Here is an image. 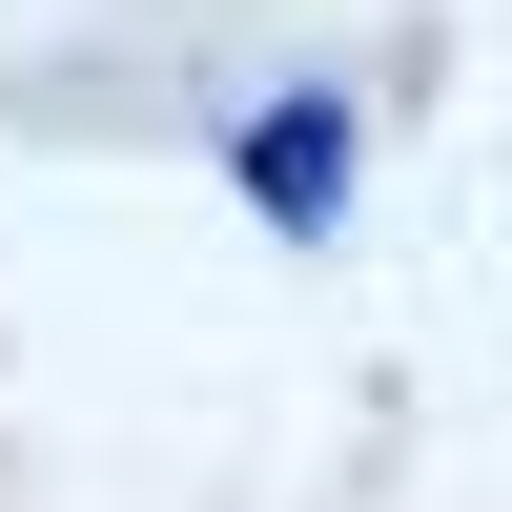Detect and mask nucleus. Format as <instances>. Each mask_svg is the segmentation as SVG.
I'll return each mask as SVG.
<instances>
[{
	"label": "nucleus",
	"instance_id": "1",
	"mask_svg": "<svg viewBox=\"0 0 512 512\" xmlns=\"http://www.w3.org/2000/svg\"><path fill=\"white\" fill-rule=\"evenodd\" d=\"M246 205H267V226H328V205H349V103H267L246 123Z\"/></svg>",
	"mask_w": 512,
	"mask_h": 512
}]
</instances>
